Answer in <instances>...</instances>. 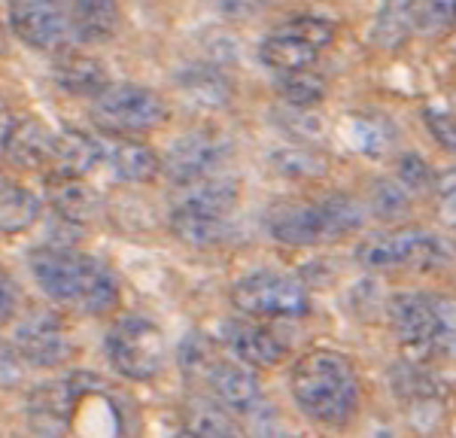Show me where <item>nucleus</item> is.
Segmentation results:
<instances>
[{"instance_id": "2", "label": "nucleus", "mask_w": 456, "mask_h": 438, "mask_svg": "<svg viewBox=\"0 0 456 438\" xmlns=\"http://www.w3.org/2000/svg\"><path fill=\"white\" fill-rule=\"evenodd\" d=\"M292 399L320 426H344L359 405V375L338 350H311L292 365Z\"/></svg>"}, {"instance_id": "25", "label": "nucleus", "mask_w": 456, "mask_h": 438, "mask_svg": "<svg viewBox=\"0 0 456 438\" xmlns=\"http://www.w3.org/2000/svg\"><path fill=\"white\" fill-rule=\"evenodd\" d=\"M49 201L68 223H92L98 214V195L77 177H53Z\"/></svg>"}, {"instance_id": "4", "label": "nucleus", "mask_w": 456, "mask_h": 438, "mask_svg": "<svg viewBox=\"0 0 456 438\" xmlns=\"http://www.w3.org/2000/svg\"><path fill=\"white\" fill-rule=\"evenodd\" d=\"M389 326L399 345L414 356L453 353L456 350V302L444 296L399 292L389 302Z\"/></svg>"}, {"instance_id": "8", "label": "nucleus", "mask_w": 456, "mask_h": 438, "mask_svg": "<svg viewBox=\"0 0 456 438\" xmlns=\"http://www.w3.org/2000/svg\"><path fill=\"white\" fill-rule=\"evenodd\" d=\"M165 332L146 317H122L107 332V356L128 381H152L165 369Z\"/></svg>"}, {"instance_id": "3", "label": "nucleus", "mask_w": 456, "mask_h": 438, "mask_svg": "<svg viewBox=\"0 0 456 438\" xmlns=\"http://www.w3.org/2000/svg\"><path fill=\"white\" fill-rule=\"evenodd\" d=\"M365 210L353 195L332 192L320 201H281L268 210V231L289 247L332 244L359 231Z\"/></svg>"}, {"instance_id": "32", "label": "nucleus", "mask_w": 456, "mask_h": 438, "mask_svg": "<svg viewBox=\"0 0 456 438\" xmlns=\"http://www.w3.org/2000/svg\"><path fill=\"white\" fill-rule=\"evenodd\" d=\"M281 31L298 36V40L311 43V46H316V49H326L329 43L335 40L332 21H326L320 16H292V19H286V25L281 28Z\"/></svg>"}, {"instance_id": "27", "label": "nucleus", "mask_w": 456, "mask_h": 438, "mask_svg": "<svg viewBox=\"0 0 456 438\" xmlns=\"http://www.w3.org/2000/svg\"><path fill=\"white\" fill-rule=\"evenodd\" d=\"M277 92L289 107L307 110L316 107L326 98V79L320 77L314 68H301V70H286L277 73Z\"/></svg>"}, {"instance_id": "26", "label": "nucleus", "mask_w": 456, "mask_h": 438, "mask_svg": "<svg viewBox=\"0 0 456 438\" xmlns=\"http://www.w3.org/2000/svg\"><path fill=\"white\" fill-rule=\"evenodd\" d=\"M238 199H240V186H238V182H234L232 177H216V174H210V177H204V180H198V182H189L180 201L228 216L234 207H238Z\"/></svg>"}, {"instance_id": "19", "label": "nucleus", "mask_w": 456, "mask_h": 438, "mask_svg": "<svg viewBox=\"0 0 456 438\" xmlns=\"http://www.w3.org/2000/svg\"><path fill=\"white\" fill-rule=\"evenodd\" d=\"M183 98L192 101L195 107L204 110H219L232 101V83L223 70L210 68V64H192L176 77Z\"/></svg>"}, {"instance_id": "31", "label": "nucleus", "mask_w": 456, "mask_h": 438, "mask_svg": "<svg viewBox=\"0 0 456 438\" xmlns=\"http://www.w3.org/2000/svg\"><path fill=\"white\" fill-rule=\"evenodd\" d=\"M371 210L380 219H399L411 210V189L402 180H378L371 186Z\"/></svg>"}, {"instance_id": "39", "label": "nucleus", "mask_w": 456, "mask_h": 438, "mask_svg": "<svg viewBox=\"0 0 456 438\" xmlns=\"http://www.w3.org/2000/svg\"><path fill=\"white\" fill-rule=\"evenodd\" d=\"M0 55H6V31H4V25H0Z\"/></svg>"}, {"instance_id": "14", "label": "nucleus", "mask_w": 456, "mask_h": 438, "mask_svg": "<svg viewBox=\"0 0 456 438\" xmlns=\"http://www.w3.org/2000/svg\"><path fill=\"white\" fill-rule=\"evenodd\" d=\"M204 381H208L213 399L223 402L228 411H249L262 393L253 365L240 360H216Z\"/></svg>"}, {"instance_id": "12", "label": "nucleus", "mask_w": 456, "mask_h": 438, "mask_svg": "<svg viewBox=\"0 0 456 438\" xmlns=\"http://www.w3.org/2000/svg\"><path fill=\"white\" fill-rule=\"evenodd\" d=\"M219 341H223V347L234 360L253 365V369H259V365H277L289 353V345H286L274 328L262 323H249V320H228L219 328Z\"/></svg>"}, {"instance_id": "23", "label": "nucleus", "mask_w": 456, "mask_h": 438, "mask_svg": "<svg viewBox=\"0 0 456 438\" xmlns=\"http://www.w3.org/2000/svg\"><path fill=\"white\" fill-rule=\"evenodd\" d=\"M37 216H40L37 195L0 174V231H6V235L28 231L37 223Z\"/></svg>"}, {"instance_id": "36", "label": "nucleus", "mask_w": 456, "mask_h": 438, "mask_svg": "<svg viewBox=\"0 0 456 438\" xmlns=\"http://www.w3.org/2000/svg\"><path fill=\"white\" fill-rule=\"evenodd\" d=\"M426 126H429L432 137H436L444 150L456 152V116L453 113L438 110V107H429L426 110Z\"/></svg>"}, {"instance_id": "6", "label": "nucleus", "mask_w": 456, "mask_h": 438, "mask_svg": "<svg viewBox=\"0 0 456 438\" xmlns=\"http://www.w3.org/2000/svg\"><path fill=\"white\" fill-rule=\"evenodd\" d=\"M92 116L101 128L113 131V134H150L159 126H165L167 104L159 92L146 89V85L119 83L94 94Z\"/></svg>"}, {"instance_id": "40", "label": "nucleus", "mask_w": 456, "mask_h": 438, "mask_svg": "<svg viewBox=\"0 0 456 438\" xmlns=\"http://www.w3.org/2000/svg\"><path fill=\"white\" fill-rule=\"evenodd\" d=\"M453 353H456V350H453Z\"/></svg>"}, {"instance_id": "33", "label": "nucleus", "mask_w": 456, "mask_h": 438, "mask_svg": "<svg viewBox=\"0 0 456 438\" xmlns=\"http://www.w3.org/2000/svg\"><path fill=\"white\" fill-rule=\"evenodd\" d=\"M417 25L426 34H444L456 25V0H420Z\"/></svg>"}, {"instance_id": "20", "label": "nucleus", "mask_w": 456, "mask_h": 438, "mask_svg": "<svg viewBox=\"0 0 456 438\" xmlns=\"http://www.w3.org/2000/svg\"><path fill=\"white\" fill-rule=\"evenodd\" d=\"M119 0H70V25L86 43L110 40L119 31Z\"/></svg>"}, {"instance_id": "13", "label": "nucleus", "mask_w": 456, "mask_h": 438, "mask_svg": "<svg viewBox=\"0 0 456 438\" xmlns=\"http://www.w3.org/2000/svg\"><path fill=\"white\" fill-rule=\"evenodd\" d=\"M77 384H79V377L37 386L31 393V402H28V420H31L34 433H43V435L68 433L73 423V411H77L79 399H83V386H77Z\"/></svg>"}, {"instance_id": "1", "label": "nucleus", "mask_w": 456, "mask_h": 438, "mask_svg": "<svg viewBox=\"0 0 456 438\" xmlns=\"http://www.w3.org/2000/svg\"><path fill=\"white\" fill-rule=\"evenodd\" d=\"M31 272L53 302L77 313H110L119 304V283L98 259L64 250V247H40L31 253Z\"/></svg>"}, {"instance_id": "15", "label": "nucleus", "mask_w": 456, "mask_h": 438, "mask_svg": "<svg viewBox=\"0 0 456 438\" xmlns=\"http://www.w3.org/2000/svg\"><path fill=\"white\" fill-rule=\"evenodd\" d=\"M4 150L12 165L37 171V167L49 165V158H53L55 134L37 119H16L4 141Z\"/></svg>"}, {"instance_id": "16", "label": "nucleus", "mask_w": 456, "mask_h": 438, "mask_svg": "<svg viewBox=\"0 0 456 438\" xmlns=\"http://www.w3.org/2000/svg\"><path fill=\"white\" fill-rule=\"evenodd\" d=\"M104 158V146L94 141L86 131H64L55 134V150H53V174L55 177H77L83 180L86 174H92Z\"/></svg>"}, {"instance_id": "34", "label": "nucleus", "mask_w": 456, "mask_h": 438, "mask_svg": "<svg viewBox=\"0 0 456 438\" xmlns=\"http://www.w3.org/2000/svg\"><path fill=\"white\" fill-rule=\"evenodd\" d=\"M432 199H436V210H438L441 223L456 225V167L436 174Z\"/></svg>"}, {"instance_id": "9", "label": "nucleus", "mask_w": 456, "mask_h": 438, "mask_svg": "<svg viewBox=\"0 0 456 438\" xmlns=\"http://www.w3.org/2000/svg\"><path fill=\"white\" fill-rule=\"evenodd\" d=\"M228 158V143L213 131H192L186 137H176L167 146L165 158H161V171L176 186H189L210 174H216Z\"/></svg>"}, {"instance_id": "24", "label": "nucleus", "mask_w": 456, "mask_h": 438, "mask_svg": "<svg viewBox=\"0 0 456 438\" xmlns=\"http://www.w3.org/2000/svg\"><path fill=\"white\" fill-rule=\"evenodd\" d=\"M417 25L414 0H384L371 28V43L378 49H399Z\"/></svg>"}, {"instance_id": "30", "label": "nucleus", "mask_w": 456, "mask_h": 438, "mask_svg": "<svg viewBox=\"0 0 456 438\" xmlns=\"http://www.w3.org/2000/svg\"><path fill=\"white\" fill-rule=\"evenodd\" d=\"M234 420L223 402L192 399L186 405V433L192 435H234Z\"/></svg>"}, {"instance_id": "17", "label": "nucleus", "mask_w": 456, "mask_h": 438, "mask_svg": "<svg viewBox=\"0 0 456 438\" xmlns=\"http://www.w3.org/2000/svg\"><path fill=\"white\" fill-rule=\"evenodd\" d=\"M171 231L189 247H216L228 235V216L176 201L171 210Z\"/></svg>"}, {"instance_id": "28", "label": "nucleus", "mask_w": 456, "mask_h": 438, "mask_svg": "<svg viewBox=\"0 0 456 438\" xmlns=\"http://www.w3.org/2000/svg\"><path fill=\"white\" fill-rule=\"evenodd\" d=\"M395 131L380 116H350L347 122V141L353 150L365 152V156H384L393 143Z\"/></svg>"}, {"instance_id": "21", "label": "nucleus", "mask_w": 456, "mask_h": 438, "mask_svg": "<svg viewBox=\"0 0 456 438\" xmlns=\"http://www.w3.org/2000/svg\"><path fill=\"white\" fill-rule=\"evenodd\" d=\"M107 162L113 177L122 182H150L161 174V158L156 156L152 146L141 141H119L107 152Z\"/></svg>"}, {"instance_id": "18", "label": "nucleus", "mask_w": 456, "mask_h": 438, "mask_svg": "<svg viewBox=\"0 0 456 438\" xmlns=\"http://www.w3.org/2000/svg\"><path fill=\"white\" fill-rule=\"evenodd\" d=\"M55 83L61 92L77 94V98H94L110 85L107 68L92 55H64L55 61Z\"/></svg>"}, {"instance_id": "5", "label": "nucleus", "mask_w": 456, "mask_h": 438, "mask_svg": "<svg viewBox=\"0 0 456 438\" xmlns=\"http://www.w3.org/2000/svg\"><path fill=\"white\" fill-rule=\"evenodd\" d=\"M447 244L436 231L417 229V225H402V229L380 231L369 240H362L356 250V259L374 272H389V268H438L447 262Z\"/></svg>"}, {"instance_id": "37", "label": "nucleus", "mask_w": 456, "mask_h": 438, "mask_svg": "<svg viewBox=\"0 0 456 438\" xmlns=\"http://www.w3.org/2000/svg\"><path fill=\"white\" fill-rule=\"evenodd\" d=\"M16 308H19V289L12 283V277L0 268V326L10 323Z\"/></svg>"}, {"instance_id": "11", "label": "nucleus", "mask_w": 456, "mask_h": 438, "mask_svg": "<svg viewBox=\"0 0 456 438\" xmlns=\"http://www.w3.org/2000/svg\"><path fill=\"white\" fill-rule=\"evenodd\" d=\"M16 350L21 360L37 369L61 365L73 353L68 328L49 311H37L28 320H21L16 328Z\"/></svg>"}, {"instance_id": "35", "label": "nucleus", "mask_w": 456, "mask_h": 438, "mask_svg": "<svg viewBox=\"0 0 456 438\" xmlns=\"http://www.w3.org/2000/svg\"><path fill=\"white\" fill-rule=\"evenodd\" d=\"M399 180L411 189V192H423V189H429V192H432L436 174H432V167L426 165L420 156H414V152H411V156L399 158Z\"/></svg>"}, {"instance_id": "29", "label": "nucleus", "mask_w": 456, "mask_h": 438, "mask_svg": "<svg viewBox=\"0 0 456 438\" xmlns=\"http://www.w3.org/2000/svg\"><path fill=\"white\" fill-rule=\"evenodd\" d=\"M271 165L281 177H292V180H314L326 174V156L322 152L311 150V146H283L271 156Z\"/></svg>"}, {"instance_id": "22", "label": "nucleus", "mask_w": 456, "mask_h": 438, "mask_svg": "<svg viewBox=\"0 0 456 438\" xmlns=\"http://www.w3.org/2000/svg\"><path fill=\"white\" fill-rule=\"evenodd\" d=\"M316 55H320V49L311 46V43H305V40H298V36L281 31V28H277L274 34L265 36L262 46H259V58L277 73L314 68Z\"/></svg>"}, {"instance_id": "7", "label": "nucleus", "mask_w": 456, "mask_h": 438, "mask_svg": "<svg viewBox=\"0 0 456 438\" xmlns=\"http://www.w3.org/2000/svg\"><path fill=\"white\" fill-rule=\"evenodd\" d=\"M232 304L253 320H296L311 311V296L289 274L253 272L232 287Z\"/></svg>"}, {"instance_id": "38", "label": "nucleus", "mask_w": 456, "mask_h": 438, "mask_svg": "<svg viewBox=\"0 0 456 438\" xmlns=\"http://www.w3.org/2000/svg\"><path fill=\"white\" fill-rule=\"evenodd\" d=\"M268 6V0H223V10L228 16H249V12H259Z\"/></svg>"}, {"instance_id": "10", "label": "nucleus", "mask_w": 456, "mask_h": 438, "mask_svg": "<svg viewBox=\"0 0 456 438\" xmlns=\"http://www.w3.org/2000/svg\"><path fill=\"white\" fill-rule=\"evenodd\" d=\"M70 0H10V25L21 43L34 49H55L68 36Z\"/></svg>"}]
</instances>
